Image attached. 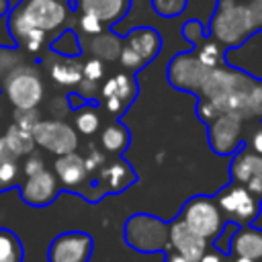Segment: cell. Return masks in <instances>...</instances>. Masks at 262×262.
I'll list each match as a JSON object with an SVG mask.
<instances>
[{"instance_id": "1", "label": "cell", "mask_w": 262, "mask_h": 262, "mask_svg": "<svg viewBox=\"0 0 262 262\" xmlns=\"http://www.w3.org/2000/svg\"><path fill=\"white\" fill-rule=\"evenodd\" d=\"M256 84L254 78L235 68H211L199 94L207 98L219 113H235L244 119L248 92Z\"/></svg>"}, {"instance_id": "2", "label": "cell", "mask_w": 262, "mask_h": 262, "mask_svg": "<svg viewBox=\"0 0 262 262\" xmlns=\"http://www.w3.org/2000/svg\"><path fill=\"white\" fill-rule=\"evenodd\" d=\"M254 33H258L250 6L244 0H217L215 12L209 20L207 35L221 47H242Z\"/></svg>"}, {"instance_id": "3", "label": "cell", "mask_w": 262, "mask_h": 262, "mask_svg": "<svg viewBox=\"0 0 262 262\" xmlns=\"http://www.w3.org/2000/svg\"><path fill=\"white\" fill-rule=\"evenodd\" d=\"M68 4L61 0H20L14 8L8 10L6 29L10 39L16 41L31 29H39L43 33L53 31L66 23Z\"/></svg>"}, {"instance_id": "4", "label": "cell", "mask_w": 262, "mask_h": 262, "mask_svg": "<svg viewBox=\"0 0 262 262\" xmlns=\"http://www.w3.org/2000/svg\"><path fill=\"white\" fill-rule=\"evenodd\" d=\"M125 242L137 252L168 250V223L147 213H135L125 221Z\"/></svg>"}, {"instance_id": "5", "label": "cell", "mask_w": 262, "mask_h": 262, "mask_svg": "<svg viewBox=\"0 0 262 262\" xmlns=\"http://www.w3.org/2000/svg\"><path fill=\"white\" fill-rule=\"evenodd\" d=\"M178 219L186 227H190L194 233H199L201 237H205L207 242L209 239H215L219 235V231L223 229V225H225V217L221 215L215 199L205 196V194H199V196L188 199L184 203Z\"/></svg>"}, {"instance_id": "6", "label": "cell", "mask_w": 262, "mask_h": 262, "mask_svg": "<svg viewBox=\"0 0 262 262\" xmlns=\"http://www.w3.org/2000/svg\"><path fill=\"white\" fill-rule=\"evenodd\" d=\"M2 92L16 111H33L43 98V82L33 68H14L6 78Z\"/></svg>"}, {"instance_id": "7", "label": "cell", "mask_w": 262, "mask_h": 262, "mask_svg": "<svg viewBox=\"0 0 262 262\" xmlns=\"http://www.w3.org/2000/svg\"><path fill=\"white\" fill-rule=\"evenodd\" d=\"M215 203L223 217L239 225H250L256 219L260 209V199L237 182L221 188L215 196Z\"/></svg>"}, {"instance_id": "8", "label": "cell", "mask_w": 262, "mask_h": 262, "mask_svg": "<svg viewBox=\"0 0 262 262\" xmlns=\"http://www.w3.org/2000/svg\"><path fill=\"white\" fill-rule=\"evenodd\" d=\"M31 135L35 145H41L55 156L72 154L78 147L76 131L63 121H37L31 129Z\"/></svg>"}, {"instance_id": "9", "label": "cell", "mask_w": 262, "mask_h": 262, "mask_svg": "<svg viewBox=\"0 0 262 262\" xmlns=\"http://www.w3.org/2000/svg\"><path fill=\"white\" fill-rule=\"evenodd\" d=\"M94 239L86 231H63L55 235L47 250L49 262H88Z\"/></svg>"}, {"instance_id": "10", "label": "cell", "mask_w": 262, "mask_h": 262, "mask_svg": "<svg viewBox=\"0 0 262 262\" xmlns=\"http://www.w3.org/2000/svg\"><path fill=\"white\" fill-rule=\"evenodd\" d=\"M207 74H209V68L203 66L192 51L174 55L170 66H168L170 84L174 88H180V90H186V92H192V94H199Z\"/></svg>"}, {"instance_id": "11", "label": "cell", "mask_w": 262, "mask_h": 262, "mask_svg": "<svg viewBox=\"0 0 262 262\" xmlns=\"http://www.w3.org/2000/svg\"><path fill=\"white\" fill-rule=\"evenodd\" d=\"M242 131H244V119L235 113H219L209 123V143L211 149L227 156L233 154L242 143Z\"/></svg>"}, {"instance_id": "12", "label": "cell", "mask_w": 262, "mask_h": 262, "mask_svg": "<svg viewBox=\"0 0 262 262\" xmlns=\"http://www.w3.org/2000/svg\"><path fill=\"white\" fill-rule=\"evenodd\" d=\"M18 190H20V199L23 203L31 205V207H47L51 205L59 190H61V184L57 180V176L49 170H41L33 176H25L18 184Z\"/></svg>"}, {"instance_id": "13", "label": "cell", "mask_w": 262, "mask_h": 262, "mask_svg": "<svg viewBox=\"0 0 262 262\" xmlns=\"http://www.w3.org/2000/svg\"><path fill=\"white\" fill-rule=\"evenodd\" d=\"M168 244L186 262H199L207 252V239L194 233L190 227H186L180 219L168 223Z\"/></svg>"}, {"instance_id": "14", "label": "cell", "mask_w": 262, "mask_h": 262, "mask_svg": "<svg viewBox=\"0 0 262 262\" xmlns=\"http://www.w3.org/2000/svg\"><path fill=\"white\" fill-rule=\"evenodd\" d=\"M231 176H233V182L246 186L258 199L262 196V158L260 156L239 149L231 162Z\"/></svg>"}, {"instance_id": "15", "label": "cell", "mask_w": 262, "mask_h": 262, "mask_svg": "<svg viewBox=\"0 0 262 262\" xmlns=\"http://www.w3.org/2000/svg\"><path fill=\"white\" fill-rule=\"evenodd\" d=\"M123 47H127L131 53H135L141 59V63L145 66L160 53L162 37L151 27H137L123 37Z\"/></svg>"}, {"instance_id": "16", "label": "cell", "mask_w": 262, "mask_h": 262, "mask_svg": "<svg viewBox=\"0 0 262 262\" xmlns=\"http://www.w3.org/2000/svg\"><path fill=\"white\" fill-rule=\"evenodd\" d=\"M53 170H55V176H57L59 184L68 190H78L88 178L84 158L78 156L76 151L66 154V156H57V160L53 164Z\"/></svg>"}, {"instance_id": "17", "label": "cell", "mask_w": 262, "mask_h": 262, "mask_svg": "<svg viewBox=\"0 0 262 262\" xmlns=\"http://www.w3.org/2000/svg\"><path fill=\"white\" fill-rule=\"evenodd\" d=\"M78 10L96 16L104 27L119 23L131 8V0H76Z\"/></svg>"}, {"instance_id": "18", "label": "cell", "mask_w": 262, "mask_h": 262, "mask_svg": "<svg viewBox=\"0 0 262 262\" xmlns=\"http://www.w3.org/2000/svg\"><path fill=\"white\" fill-rule=\"evenodd\" d=\"M229 254L237 258H250L254 262H262V229H254L250 225L237 227L229 244Z\"/></svg>"}, {"instance_id": "19", "label": "cell", "mask_w": 262, "mask_h": 262, "mask_svg": "<svg viewBox=\"0 0 262 262\" xmlns=\"http://www.w3.org/2000/svg\"><path fill=\"white\" fill-rule=\"evenodd\" d=\"M133 182H135L133 170L125 162H121V160L104 166L102 172H100V178H98V184L106 192H121V190H125Z\"/></svg>"}, {"instance_id": "20", "label": "cell", "mask_w": 262, "mask_h": 262, "mask_svg": "<svg viewBox=\"0 0 262 262\" xmlns=\"http://www.w3.org/2000/svg\"><path fill=\"white\" fill-rule=\"evenodd\" d=\"M100 94H102V98H117L127 106L137 94L135 78L129 76V74H117V76H113L104 82Z\"/></svg>"}, {"instance_id": "21", "label": "cell", "mask_w": 262, "mask_h": 262, "mask_svg": "<svg viewBox=\"0 0 262 262\" xmlns=\"http://www.w3.org/2000/svg\"><path fill=\"white\" fill-rule=\"evenodd\" d=\"M121 45H123V37L111 31H102L90 39V53L100 61H113L119 57Z\"/></svg>"}, {"instance_id": "22", "label": "cell", "mask_w": 262, "mask_h": 262, "mask_svg": "<svg viewBox=\"0 0 262 262\" xmlns=\"http://www.w3.org/2000/svg\"><path fill=\"white\" fill-rule=\"evenodd\" d=\"M49 74L61 86H76L82 80V63L76 57H61L51 63Z\"/></svg>"}, {"instance_id": "23", "label": "cell", "mask_w": 262, "mask_h": 262, "mask_svg": "<svg viewBox=\"0 0 262 262\" xmlns=\"http://www.w3.org/2000/svg\"><path fill=\"white\" fill-rule=\"evenodd\" d=\"M2 139H4V143H6V147H8V151H10L14 158L29 156V154H33V149H35V141H33L31 131H25V129H20V127H16V125H10L8 133H6Z\"/></svg>"}, {"instance_id": "24", "label": "cell", "mask_w": 262, "mask_h": 262, "mask_svg": "<svg viewBox=\"0 0 262 262\" xmlns=\"http://www.w3.org/2000/svg\"><path fill=\"white\" fill-rule=\"evenodd\" d=\"M23 258L25 248L20 237L8 227H0V262H23Z\"/></svg>"}, {"instance_id": "25", "label": "cell", "mask_w": 262, "mask_h": 262, "mask_svg": "<svg viewBox=\"0 0 262 262\" xmlns=\"http://www.w3.org/2000/svg\"><path fill=\"white\" fill-rule=\"evenodd\" d=\"M100 143L111 154H121L129 143V131L121 123H111L100 133Z\"/></svg>"}, {"instance_id": "26", "label": "cell", "mask_w": 262, "mask_h": 262, "mask_svg": "<svg viewBox=\"0 0 262 262\" xmlns=\"http://www.w3.org/2000/svg\"><path fill=\"white\" fill-rule=\"evenodd\" d=\"M192 53H194L196 59H199L203 66H207L209 70L221 66V61H223V47H221L217 41H213L211 37H205L203 41H199V43L194 45Z\"/></svg>"}, {"instance_id": "27", "label": "cell", "mask_w": 262, "mask_h": 262, "mask_svg": "<svg viewBox=\"0 0 262 262\" xmlns=\"http://www.w3.org/2000/svg\"><path fill=\"white\" fill-rule=\"evenodd\" d=\"M51 51L61 55V57H78L82 53V43L78 39V35L72 29L61 31L53 41H51Z\"/></svg>"}, {"instance_id": "28", "label": "cell", "mask_w": 262, "mask_h": 262, "mask_svg": "<svg viewBox=\"0 0 262 262\" xmlns=\"http://www.w3.org/2000/svg\"><path fill=\"white\" fill-rule=\"evenodd\" d=\"M98 127H100V117L94 106L84 104L82 108L76 111V129L82 135H92L98 131Z\"/></svg>"}, {"instance_id": "29", "label": "cell", "mask_w": 262, "mask_h": 262, "mask_svg": "<svg viewBox=\"0 0 262 262\" xmlns=\"http://www.w3.org/2000/svg\"><path fill=\"white\" fill-rule=\"evenodd\" d=\"M188 0H151V8L164 16V18H174L186 10Z\"/></svg>"}, {"instance_id": "30", "label": "cell", "mask_w": 262, "mask_h": 262, "mask_svg": "<svg viewBox=\"0 0 262 262\" xmlns=\"http://www.w3.org/2000/svg\"><path fill=\"white\" fill-rule=\"evenodd\" d=\"M256 117H262V82H256L252 86V90L248 92V100H246L244 119H256Z\"/></svg>"}, {"instance_id": "31", "label": "cell", "mask_w": 262, "mask_h": 262, "mask_svg": "<svg viewBox=\"0 0 262 262\" xmlns=\"http://www.w3.org/2000/svg\"><path fill=\"white\" fill-rule=\"evenodd\" d=\"M18 184V164L16 158H8L0 164V190Z\"/></svg>"}, {"instance_id": "32", "label": "cell", "mask_w": 262, "mask_h": 262, "mask_svg": "<svg viewBox=\"0 0 262 262\" xmlns=\"http://www.w3.org/2000/svg\"><path fill=\"white\" fill-rule=\"evenodd\" d=\"M182 35H184V39L194 47L199 41H203V39L207 37V31H205V27H203L201 20L190 18V20H186V23L182 25Z\"/></svg>"}, {"instance_id": "33", "label": "cell", "mask_w": 262, "mask_h": 262, "mask_svg": "<svg viewBox=\"0 0 262 262\" xmlns=\"http://www.w3.org/2000/svg\"><path fill=\"white\" fill-rule=\"evenodd\" d=\"M43 41H45V33L39 31V29H31V31H27V33L16 41V45H23L27 51L37 53V51L43 47Z\"/></svg>"}, {"instance_id": "34", "label": "cell", "mask_w": 262, "mask_h": 262, "mask_svg": "<svg viewBox=\"0 0 262 262\" xmlns=\"http://www.w3.org/2000/svg\"><path fill=\"white\" fill-rule=\"evenodd\" d=\"M104 76V63L96 57H90L88 61L82 63V78L90 80V82H100Z\"/></svg>"}, {"instance_id": "35", "label": "cell", "mask_w": 262, "mask_h": 262, "mask_svg": "<svg viewBox=\"0 0 262 262\" xmlns=\"http://www.w3.org/2000/svg\"><path fill=\"white\" fill-rule=\"evenodd\" d=\"M237 231V223H225L223 229L219 231V235L215 237V250H219L221 254H229V244H231V237L233 233Z\"/></svg>"}, {"instance_id": "36", "label": "cell", "mask_w": 262, "mask_h": 262, "mask_svg": "<svg viewBox=\"0 0 262 262\" xmlns=\"http://www.w3.org/2000/svg\"><path fill=\"white\" fill-rule=\"evenodd\" d=\"M80 29H82L86 35L94 37V35H98V33H102V31H104V25H102L96 16L82 12V14H80Z\"/></svg>"}, {"instance_id": "37", "label": "cell", "mask_w": 262, "mask_h": 262, "mask_svg": "<svg viewBox=\"0 0 262 262\" xmlns=\"http://www.w3.org/2000/svg\"><path fill=\"white\" fill-rule=\"evenodd\" d=\"M37 121H39V117H37V111H35V108H33V111H16L12 125H16V127H20V129H25V131H31Z\"/></svg>"}, {"instance_id": "38", "label": "cell", "mask_w": 262, "mask_h": 262, "mask_svg": "<svg viewBox=\"0 0 262 262\" xmlns=\"http://www.w3.org/2000/svg\"><path fill=\"white\" fill-rule=\"evenodd\" d=\"M196 111H199V117H201L207 125H209V123L219 115V111H217V108H215L207 98H201V102H199V108H196Z\"/></svg>"}, {"instance_id": "39", "label": "cell", "mask_w": 262, "mask_h": 262, "mask_svg": "<svg viewBox=\"0 0 262 262\" xmlns=\"http://www.w3.org/2000/svg\"><path fill=\"white\" fill-rule=\"evenodd\" d=\"M76 86H78V94H80L86 102H88V100L96 94V90H98V82H90V80H86V78H82Z\"/></svg>"}, {"instance_id": "40", "label": "cell", "mask_w": 262, "mask_h": 262, "mask_svg": "<svg viewBox=\"0 0 262 262\" xmlns=\"http://www.w3.org/2000/svg\"><path fill=\"white\" fill-rule=\"evenodd\" d=\"M41 170H45L43 160H41L39 156H35V154H29V160H27L25 166H23L25 176H33V174H37V172H41Z\"/></svg>"}, {"instance_id": "41", "label": "cell", "mask_w": 262, "mask_h": 262, "mask_svg": "<svg viewBox=\"0 0 262 262\" xmlns=\"http://www.w3.org/2000/svg\"><path fill=\"white\" fill-rule=\"evenodd\" d=\"M250 149H252V154H256V156L262 158V123L250 135Z\"/></svg>"}, {"instance_id": "42", "label": "cell", "mask_w": 262, "mask_h": 262, "mask_svg": "<svg viewBox=\"0 0 262 262\" xmlns=\"http://www.w3.org/2000/svg\"><path fill=\"white\" fill-rule=\"evenodd\" d=\"M248 6H250V14L254 18V25L260 31L262 29V0H252V2H248Z\"/></svg>"}, {"instance_id": "43", "label": "cell", "mask_w": 262, "mask_h": 262, "mask_svg": "<svg viewBox=\"0 0 262 262\" xmlns=\"http://www.w3.org/2000/svg\"><path fill=\"white\" fill-rule=\"evenodd\" d=\"M84 164H86V170L92 172V170L100 168V164H104V156L98 154V151H92L88 158H84Z\"/></svg>"}, {"instance_id": "44", "label": "cell", "mask_w": 262, "mask_h": 262, "mask_svg": "<svg viewBox=\"0 0 262 262\" xmlns=\"http://www.w3.org/2000/svg\"><path fill=\"white\" fill-rule=\"evenodd\" d=\"M199 262H225V260H223V254L213 248V250H207Z\"/></svg>"}, {"instance_id": "45", "label": "cell", "mask_w": 262, "mask_h": 262, "mask_svg": "<svg viewBox=\"0 0 262 262\" xmlns=\"http://www.w3.org/2000/svg\"><path fill=\"white\" fill-rule=\"evenodd\" d=\"M68 102H70V106H72V108H76V111H78V108H82L84 104H88V102H86V100H84V98H82L78 92L68 94Z\"/></svg>"}, {"instance_id": "46", "label": "cell", "mask_w": 262, "mask_h": 262, "mask_svg": "<svg viewBox=\"0 0 262 262\" xmlns=\"http://www.w3.org/2000/svg\"><path fill=\"white\" fill-rule=\"evenodd\" d=\"M166 262H186V260H184L180 254H176L174 250H170V252H168V256H166Z\"/></svg>"}, {"instance_id": "47", "label": "cell", "mask_w": 262, "mask_h": 262, "mask_svg": "<svg viewBox=\"0 0 262 262\" xmlns=\"http://www.w3.org/2000/svg\"><path fill=\"white\" fill-rule=\"evenodd\" d=\"M10 10V0H0V16H6Z\"/></svg>"}, {"instance_id": "48", "label": "cell", "mask_w": 262, "mask_h": 262, "mask_svg": "<svg viewBox=\"0 0 262 262\" xmlns=\"http://www.w3.org/2000/svg\"><path fill=\"white\" fill-rule=\"evenodd\" d=\"M233 262H254V260H250V258H237V256H235Z\"/></svg>"}, {"instance_id": "49", "label": "cell", "mask_w": 262, "mask_h": 262, "mask_svg": "<svg viewBox=\"0 0 262 262\" xmlns=\"http://www.w3.org/2000/svg\"><path fill=\"white\" fill-rule=\"evenodd\" d=\"M0 92H2V86H0Z\"/></svg>"}, {"instance_id": "50", "label": "cell", "mask_w": 262, "mask_h": 262, "mask_svg": "<svg viewBox=\"0 0 262 262\" xmlns=\"http://www.w3.org/2000/svg\"><path fill=\"white\" fill-rule=\"evenodd\" d=\"M248 2H252V0H248Z\"/></svg>"}]
</instances>
